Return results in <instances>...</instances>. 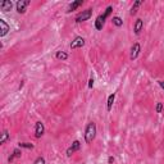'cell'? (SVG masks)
Wrapping results in <instances>:
<instances>
[{
    "label": "cell",
    "mask_w": 164,
    "mask_h": 164,
    "mask_svg": "<svg viewBox=\"0 0 164 164\" xmlns=\"http://www.w3.org/2000/svg\"><path fill=\"white\" fill-rule=\"evenodd\" d=\"M96 137V123L95 122H90L85 128V141L86 144H91Z\"/></svg>",
    "instance_id": "obj_1"
},
{
    "label": "cell",
    "mask_w": 164,
    "mask_h": 164,
    "mask_svg": "<svg viewBox=\"0 0 164 164\" xmlns=\"http://www.w3.org/2000/svg\"><path fill=\"white\" fill-rule=\"evenodd\" d=\"M112 10H113V6H110L109 5L107 9H105V12H104V14H100L98 18H96V21H95V28L98 31H101L103 30V27H104V24H105V21H107V18L110 15V13Z\"/></svg>",
    "instance_id": "obj_2"
},
{
    "label": "cell",
    "mask_w": 164,
    "mask_h": 164,
    "mask_svg": "<svg viewBox=\"0 0 164 164\" xmlns=\"http://www.w3.org/2000/svg\"><path fill=\"white\" fill-rule=\"evenodd\" d=\"M91 15H92V9L89 8V9H86V10H82L81 13H80V14L76 17L75 21L77 22V23H81V22L89 21V19L91 18Z\"/></svg>",
    "instance_id": "obj_3"
},
{
    "label": "cell",
    "mask_w": 164,
    "mask_h": 164,
    "mask_svg": "<svg viewBox=\"0 0 164 164\" xmlns=\"http://www.w3.org/2000/svg\"><path fill=\"white\" fill-rule=\"evenodd\" d=\"M31 4L30 0H18L17 4H15V8H17V12L19 14H23L26 13V9H27V6Z\"/></svg>",
    "instance_id": "obj_4"
},
{
    "label": "cell",
    "mask_w": 164,
    "mask_h": 164,
    "mask_svg": "<svg viewBox=\"0 0 164 164\" xmlns=\"http://www.w3.org/2000/svg\"><path fill=\"white\" fill-rule=\"evenodd\" d=\"M80 149H81V142H80L78 140L73 141L72 145H70L68 149H67V156H72L73 154H75L76 151H78Z\"/></svg>",
    "instance_id": "obj_5"
},
{
    "label": "cell",
    "mask_w": 164,
    "mask_h": 164,
    "mask_svg": "<svg viewBox=\"0 0 164 164\" xmlns=\"http://www.w3.org/2000/svg\"><path fill=\"white\" fill-rule=\"evenodd\" d=\"M141 53V45L139 43H135L132 45V47H131V54H130V59L131 60H135L137 57L140 55Z\"/></svg>",
    "instance_id": "obj_6"
},
{
    "label": "cell",
    "mask_w": 164,
    "mask_h": 164,
    "mask_svg": "<svg viewBox=\"0 0 164 164\" xmlns=\"http://www.w3.org/2000/svg\"><path fill=\"white\" fill-rule=\"evenodd\" d=\"M45 133V126L43 122H36V124H35V137L36 139H40L41 136Z\"/></svg>",
    "instance_id": "obj_7"
},
{
    "label": "cell",
    "mask_w": 164,
    "mask_h": 164,
    "mask_svg": "<svg viewBox=\"0 0 164 164\" xmlns=\"http://www.w3.org/2000/svg\"><path fill=\"white\" fill-rule=\"evenodd\" d=\"M85 45V38L81 37V36H77L75 37V40L70 43V49H78V47H82Z\"/></svg>",
    "instance_id": "obj_8"
},
{
    "label": "cell",
    "mask_w": 164,
    "mask_h": 164,
    "mask_svg": "<svg viewBox=\"0 0 164 164\" xmlns=\"http://www.w3.org/2000/svg\"><path fill=\"white\" fill-rule=\"evenodd\" d=\"M0 27H1V28H0V31H1V32H0V37H4L5 35L9 32L10 27H9V24L6 23L4 19H0Z\"/></svg>",
    "instance_id": "obj_9"
},
{
    "label": "cell",
    "mask_w": 164,
    "mask_h": 164,
    "mask_svg": "<svg viewBox=\"0 0 164 164\" xmlns=\"http://www.w3.org/2000/svg\"><path fill=\"white\" fill-rule=\"evenodd\" d=\"M142 30H144V21L140 18L136 19V22H135V24H133V32L136 35H140Z\"/></svg>",
    "instance_id": "obj_10"
},
{
    "label": "cell",
    "mask_w": 164,
    "mask_h": 164,
    "mask_svg": "<svg viewBox=\"0 0 164 164\" xmlns=\"http://www.w3.org/2000/svg\"><path fill=\"white\" fill-rule=\"evenodd\" d=\"M12 8H13V3L9 1V0H3L0 3V9L3 12H9V10H12Z\"/></svg>",
    "instance_id": "obj_11"
},
{
    "label": "cell",
    "mask_w": 164,
    "mask_h": 164,
    "mask_svg": "<svg viewBox=\"0 0 164 164\" xmlns=\"http://www.w3.org/2000/svg\"><path fill=\"white\" fill-rule=\"evenodd\" d=\"M21 155H22L21 149H19V147H17V149H14V150H13V154H12V155L8 158V162H9V163H12V162H13V160H14L15 158H21Z\"/></svg>",
    "instance_id": "obj_12"
},
{
    "label": "cell",
    "mask_w": 164,
    "mask_h": 164,
    "mask_svg": "<svg viewBox=\"0 0 164 164\" xmlns=\"http://www.w3.org/2000/svg\"><path fill=\"white\" fill-rule=\"evenodd\" d=\"M114 100H115V92H113V94H110V95L108 96V101H107V110H108V112L112 110Z\"/></svg>",
    "instance_id": "obj_13"
},
{
    "label": "cell",
    "mask_w": 164,
    "mask_h": 164,
    "mask_svg": "<svg viewBox=\"0 0 164 164\" xmlns=\"http://www.w3.org/2000/svg\"><path fill=\"white\" fill-rule=\"evenodd\" d=\"M83 4V1H82V0H77V1H73V3H70V4H69V6H68V10H67V12H73V10H76V9L77 8H78V6H81Z\"/></svg>",
    "instance_id": "obj_14"
},
{
    "label": "cell",
    "mask_w": 164,
    "mask_h": 164,
    "mask_svg": "<svg viewBox=\"0 0 164 164\" xmlns=\"http://www.w3.org/2000/svg\"><path fill=\"white\" fill-rule=\"evenodd\" d=\"M142 0H137V1H135L133 3V5H132V8H131V15H133V14H136V13H137V9H139L140 8V6L141 5H142Z\"/></svg>",
    "instance_id": "obj_15"
},
{
    "label": "cell",
    "mask_w": 164,
    "mask_h": 164,
    "mask_svg": "<svg viewBox=\"0 0 164 164\" xmlns=\"http://www.w3.org/2000/svg\"><path fill=\"white\" fill-rule=\"evenodd\" d=\"M55 58L57 59H59V60H67L68 59V54H67L66 51L59 50V51H57L55 53Z\"/></svg>",
    "instance_id": "obj_16"
},
{
    "label": "cell",
    "mask_w": 164,
    "mask_h": 164,
    "mask_svg": "<svg viewBox=\"0 0 164 164\" xmlns=\"http://www.w3.org/2000/svg\"><path fill=\"white\" fill-rule=\"evenodd\" d=\"M9 139H10V135H9L8 131H3V133H1V137H0V145H3V144H5L6 141H8Z\"/></svg>",
    "instance_id": "obj_17"
},
{
    "label": "cell",
    "mask_w": 164,
    "mask_h": 164,
    "mask_svg": "<svg viewBox=\"0 0 164 164\" xmlns=\"http://www.w3.org/2000/svg\"><path fill=\"white\" fill-rule=\"evenodd\" d=\"M112 22H113V24H114V26H117V27H122V26H123V19H122L121 17H118V15L113 17Z\"/></svg>",
    "instance_id": "obj_18"
},
{
    "label": "cell",
    "mask_w": 164,
    "mask_h": 164,
    "mask_svg": "<svg viewBox=\"0 0 164 164\" xmlns=\"http://www.w3.org/2000/svg\"><path fill=\"white\" fill-rule=\"evenodd\" d=\"M18 147L19 149H33V144H31V142H19L18 144Z\"/></svg>",
    "instance_id": "obj_19"
},
{
    "label": "cell",
    "mask_w": 164,
    "mask_h": 164,
    "mask_svg": "<svg viewBox=\"0 0 164 164\" xmlns=\"http://www.w3.org/2000/svg\"><path fill=\"white\" fill-rule=\"evenodd\" d=\"M46 162H45V158L44 156H37L36 159H35V162H33V164H45Z\"/></svg>",
    "instance_id": "obj_20"
},
{
    "label": "cell",
    "mask_w": 164,
    "mask_h": 164,
    "mask_svg": "<svg viewBox=\"0 0 164 164\" xmlns=\"http://www.w3.org/2000/svg\"><path fill=\"white\" fill-rule=\"evenodd\" d=\"M163 108H164L163 103H156V107H155V112H156V113H162V112H163Z\"/></svg>",
    "instance_id": "obj_21"
},
{
    "label": "cell",
    "mask_w": 164,
    "mask_h": 164,
    "mask_svg": "<svg viewBox=\"0 0 164 164\" xmlns=\"http://www.w3.org/2000/svg\"><path fill=\"white\" fill-rule=\"evenodd\" d=\"M92 86H94V78L91 77V78L89 80V89H92Z\"/></svg>",
    "instance_id": "obj_22"
},
{
    "label": "cell",
    "mask_w": 164,
    "mask_h": 164,
    "mask_svg": "<svg viewBox=\"0 0 164 164\" xmlns=\"http://www.w3.org/2000/svg\"><path fill=\"white\" fill-rule=\"evenodd\" d=\"M108 163L109 164H113L114 163V158H113V156H109V158H108Z\"/></svg>",
    "instance_id": "obj_23"
},
{
    "label": "cell",
    "mask_w": 164,
    "mask_h": 164,
    "mask_svg": "<svg viewBox=\"0 0 164 164\" xmlns=\"http://www.w3.org/2000/svg\"><path fill=\"white\" fill-rule=\"evenodd\" d=\"M158 83H159L160 87H162V89L164 90V81H158Z\"/></svg>",
    "instance_id": "obj_24"
},
{
    "label": "cell",
    "mask_w": 164,
    "mask_h": 164,
    "mask_svg": "<svg viewBox=\"0 0 164 164\" xmlns=\"http://www.w3.org/2000/svg\"><path fill=\"white\" fill-rule=\"evenodd\" d=\"M82 164H83V163H82Z\"/></svg>",
    "instance_id": "obj_25"
}]
</instances>
